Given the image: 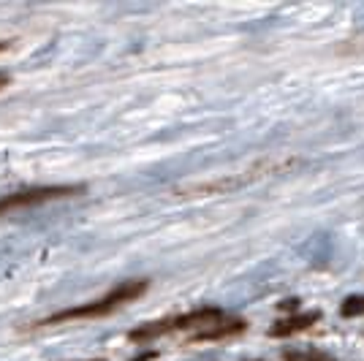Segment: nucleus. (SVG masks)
I'll use <instances>...</instances> for the list:
<instances>
[{"label":"nucleus","mask_w":364,"mask_h":361,"mask_svg":"<svg viewBox=\"0 0 364 361\" xmlns=\"http://www.w3.org/2000/svg\"><path fill=\"white\" fill-rule=\"evenodd\" d=\"M82 185H44V188H28V190H16L9 196H0V217L14 210H25V207H36L44 201H55V198H68L82 193Z\"/></svg>","instance_id":"7ed1b4c3"},{"label":"nucleus","mask_w":364,"mask_h":361,"mask_svg":"<svg viewBox=\"0 0 364 361\" xmlns=\"http://www.w3.org/2000/svg\"><path fill=\"white\" fill-rule=\"evenodd\" d=\"M316 318H318L316 313H310V316H299V318H291V320H283V323H274L272 337H286V334H294V331H302L304 326H310Z\"/></svg>","instance_id":"20e7f679"},{"label":"nucleus","mask_w":364,"mask_h":361,"mask_svg":"<svg viewBox=\"0 0 364 361\" xmlns=\"http://www.w3.org/2000/svg\"><path fill=\"white\" fill-rule=\"evenodd\" d=\"M362 52H364V44H362Z\"/></svg>","instance_id":"1a4fd4ad"},{"label":"nucleus","mask_w":364,"mask_h":361,"mask_svg":"<svg viewBox=\"0 0 364 361\" xmlns=\"http://www.w3.org/2000/svg\"><path fill=\"white\" fill-rule=\"evenodd\" d=\"M11 85V74H6V71H0V90H6Z\"/></svg>","instance_id":"0eeeda50"},{"label":"nucleus","mask_w":364,"mask_h":361,"mask_svg":"<svg viewBox=\"0 0 364 361\" xmlns=\"http://www.w3.org/2000/svg\"><path fill=\"white\" fill-rule=\"evenodd\" d=\"M220 318L223 316H220L218 307H201V310H193V313H188V316L168 318V320H158V323H147V326H141V329L131 331V340L144 343V340L161 337V334H168V331H191V329H198V334H204V331H210L213 326H218Z\"/></svg>","instance_id":"f03ea898"},{"label":"nucleus","mask_w":364,"mask_h":361,"mask_svg":"<svg viewBox=\"0 0 364 361\" xmlns=\"http://www.w3.org/2000/svg\"><path fill=\"white\" fill-rule=\"evenodd\" d=\"M147 280H125L120 286H114L112 291H107L101 299H92L87 304H79V307H68V310H60L55 316L41 318L38 323H33V329H44V326H60V323H68V320H87V318H107L112 313H117L120 307L131 304L134 299L144 296L147 293Z\"/></svg>","instance_id":"f257e3e1"},{"label":"nucleus","mask_w":364,"mask_h":361,"mask_svg":"<svg viewBox=\"0 0 364 361\" xmlns=\"http://www.w3.org/2000/svg\"><path fill=\"white\" fill-rule=\"evenodd\" d=\"M359 313H364V296H350L346 304H343V316H359Z\"/></svg>","instance_id":"39448f33"},{"label":"nucleus","mask_w":364,"mask_h":361,"mask_svg":"<svg viewBox=\"0 0 364 361\" xmlns=\"http://www.w3.org/2000/svg\"><path fill=\"white\" fill-rule=\"evenodd\" d=\"M9 49V41H0V52H6Z\"/></svg>","instance_id":"6e6552de"},{"label":"nucleus","mask_w":364,"mask_h":361,"mask_svg":"<svg viewBox=\"0 0 364 361\" xmlns=\"http://www.w3.org/2000/svg\"><path fill=\"white\" fill-rule=\"evenodd\" d=\"M289 361H329V359L318 356V353H299V356H289Z\"/></svg>","instance_id":"423d86ee"}]
</instances>
